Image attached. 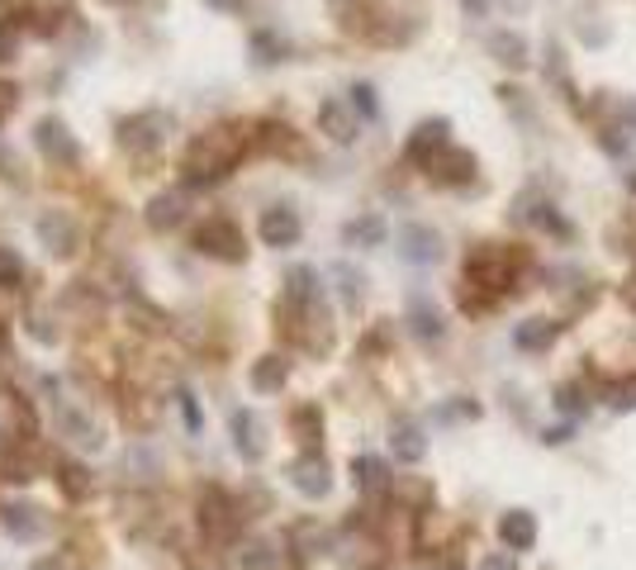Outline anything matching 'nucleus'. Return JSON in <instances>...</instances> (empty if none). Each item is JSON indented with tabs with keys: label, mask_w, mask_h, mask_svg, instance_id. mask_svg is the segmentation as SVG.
Segmentation results:
<instances>
[{
	"label": "nucleus",
	"mask_w": 636,
	"mask_h": 570,
	"mask_svg": "<svg viewBox=\"0 0 636 570\" xmlns=\"http://www.w3.org/2000/svg\"><path fill=\"white\" fill-rule=\"evenodd\" d=\"M252 142V128L248 124H210L204 134L190 138L186 158H180V181H186V190H200V186H219L233 166L248 158Z\"/></svg>",
	"instance_id": "obj_1"
},
{
	"label": "nucleus",
	"mask_w": 636,
	"mask_h": 570,
	"mask_svg": "<svg viewBox=\"0 0 636 570\" xmlns=\"http://www.w3.org/2000/svg\"><path fill=\"white\" fill-rule=\"evenodd\" d=\"M517 267H523V252L503 248V243H479V248H471V257H465V285L499 305L517 285Z\"/></svg>",
	"instance_id": "obj_2"
},
{
	"label": "nucleus",
	"mask_w": 636,
	"mask_h": 570,
	"mask_svg": "<svg viewBox=\"0 0 636 570\" xmlns=\"http://www.w3.org/2000/svg\"><path fill=\"white\" fill-rule=\"evenodd\" d=\"M276 319L285 323V333L295 338V347H304L309 357L333 352V319H328V305L323 300H314V305H285L280 300Z\"/></svg>",
	"instance_id": "obj_3"
},
{
	"label": "nucleus",
	"mask_w": 636,
	"mask_h": 570,
	"mask_svg": "<svg viewBox=\"0 0 636 570\" xmlns=\"http://www.w3.org/2000/svg\"><path fill=\"white\" fill-rule=\"evenodd\" d=\"M190 243H195V252L214 257V262H228V267L248 262V233H242V224L228 219V214H210L200 228H195Z\"/></svg>",
	"instance_id": "obj_4"
},
{
	"label": "nucleus",
	"mask_w": 636,
	"mask_h": 570,
	"mask_svg": "<svg viewBox=\"0 0 636 570\" xmlns=\"http://www.w3.org/2000/svg\"><path fill=\"white\" fill-rule=\"evenodd\" d=\"M114 134H120L124 152H134V158H152V152H162L166 138L176 134V120L166 110H138V114H128V120H120Z\"/></svg>",
	"instance_id": "obj_5"
},
{
	"label": "nucleus",
	"mask_w": 636,
	"mask_h": 570,
	"mask_svg": "<svg viewBox=\"0 0 636 570\" xmlns=\"http://www.w3.org/2000/svg\"><path fill=\"white\" fill-rule=\"evenodd\" d=\"M513 224H532V228L551 233V238H561V243H575V224H570L547 196H537V190L513 196Z\"/></svg>",
	"instance_id": "obj_6"
},
{
	"label": "nucleus",
	"mask_w": 636,
	"mask_h": 570,
	"mask_svg": "<svg viewBox=\"0 0 636 570\" xmlns=\"http://www.w3.org/2000/svg\"><path fill=\"white\" fill-rule=\"evenodd\" d=\"M34 148H38V158L53 162V166H76L82 162V142H76L67 120H58V114H43V120L34 124Z\"/></svg>",
	"instance_id": "obj_7"
},
{
	"label": "nucleus",
	"mask_w": 636,
	"mask_h": 570,
	"mask_svg": "<svg viewBox=\"0 0 636 570\" xmlns=\"http://www.w3.org/2000/svg\"><path fill=\"white\" fill-rule=\"evenodd\" d=\"M34 238L38 248H43L48 257H58V262H67V257H76V248H82V228H76V219L67 210H43L34 219Z\"/></svg>",
	"instance_id": "obj_8"
},
{
	"label": "nucleus",
	"mask_w": 636,
	"mask_h": 570,
	"mask_svg": "<svg viewBox=\"0 0 636 570\" xmlns=\"http://www.w3.org/2000/svg\"><path fill=\"white\" fill-rule=\"evenodd\" d=\"M395 243H399V257H404L409 267H437L442 252H447L442 233H437L433 224H404L395 233Z\"/></svg>",
	"instance_id": "obj_9"
},
{
	"label": "nucleus",
	"mask_w": 636,
	"mask_h": 570,
	"mask_svg": "<svg viewBox=\"0 0 636 570\" xmlns=\"http://www.w3.org/2000/svg\"><path fill=\"white\" fill-rule=\"evenodd\" d=\"M442 148H451V120H447V114L419 120V124H413V134L404 138V158L413 166H427Z\"/></svg>",
	"instance_id": "obj_10"
},
{
	"label": "nucleus",
	"mask_w": 636,
	"mask_h": 570,
	"mask_svg": "<svg viewBox=\"0 0 636 570\" xmlns=\"http://www.w3.org/2000/svg\"><path fill=\"white\" fill-rule=\"evenodd\" d=\"M285 475H290V485L300 490L304 499H328L333 495V466H328L323 451H300Z\"/></svg>",
	"instance_id": "obj_11"
},
{
	"label": "nucleus",
	"mask_w": 636,
	"mask_h": 570,
	"mask_svg": "<svg viewBox=\"0 0 636 570\" xmlns=\"http://www.w3.org/2000/svg\"><path fill=\"white\" fill-rule=\"evenodd\" d=\"M238 523H242L238 504H233L219 485L204 490V499H200V528H204V533H210L214 542H233V537H238Z\"/></svg>",
	"instance_id": "obj_12"
},
{
	"label": "nucleus",
	"mask_w": 636,
	"mask_h": 570,
	"mask_svg": "<svg viewBox=\"0 0 636 570\" xmlns=\"http://www.w3.org/2000/svg\"><path fill=\"white\" fill-rule=\"evenodd\" d=\"M228 437H233V451H238L242 461H262L266 457V423L257 409H233L228 413Z\"/></svg>",
	"instance_id": "obj_13"
},
{
	"label": "nucleus",
	"mask_w": 636,
	"mask_h": 570,
	"mask_svg": "<svg viewBox=\"0 0 636 570\" xmlns=\"http://www.w3.org/2000/svg\"><path fill=\"white\" fill-rule=\"evenodd\" d=\"M257 238L266 243V248H295V243L304 238V219L290 210V205H271V210H262V219H257Z\"/></svg>",
	"instance_id": "obj_14"
},
{
	"label": "nucleus",
	"mask_w": 636,
	"mask_h": 570,
	"mask_svg": "<svg viewBox=\"0 0 636 570\" xmlns=\"http://www.w3.org/2000/svg\"><path fill=\"white\" fill-rule=\"evenodd\" d=\"M423 172L433 176L437 186H457V190H461V186H471V181H475L479 162H475V152H471V148H457V142H451V148L437 152V158L427 162Z\"/></svg>",
	"instance_id": "obj_15"
},
{
	"label": "nucleus",
	"mask_w": 636,
	"mask_h": 570,
	"mask_svg": "<svg viewBox=\"0 0 636 570\" xmlns=\"http://www.w3.org/2000/svg\"><path fill=\"white\" fill-rule=\"evenodd\" d=\"M319 134L328 138V142H337V148L357 142V134H361V114L352 110V100H342V96L323 100V106H319Z\"/></svg>",
	"instance_id": "obj_16"
},
{
	"label": "nucleus",
	"mask_w": 636,
	"mask_h": 570,
	"mask_svg": "<svg viewBox=\"0 0 636 570\" xmlns=\"http://www.w3.org/2000/svg\"><path fill=\"white\" fill-rule=\"evenodd\" d=\"M186 219H190V196L186 190H158V196L148 200V210H142L148 233H176Z\"/></svg>",
	"instance_id": "obj_17"
},
{
	"label": "nucleus",
	"mask_w": 636,
	"mask_h": 570,
	"mask_svg": "<svg viewBox=\"0 0 636 570\" xmlns=\"http://www.w3.org/2000/svg\"><path fill=\"white\" fill-rule=\"evenodd\" d=\"M333 20H337V29L352 38H375L381 44V34H385L381 15H375V5H366V0H333Z\"/></svg>",
	"instance_id": "obj_18"
},
{
	"label": "nucleus",
	"mask_w": 636,
	"mask_h": 570,
	"mask_svg": "<svg viewBox=\"0 0 636 570\" xmlns=\"http://www.w3.org/2000/svg\"><path fill=\"white\" fill-rule=\"evenodd\" d=\"M485 53L499 62V67H509V72H527L532 67V44L517 29H495L485 38Z\"/></svg>",
	"instance_id": "obj_19"
},
{
	"label": "nucleus",
	"mask_w": 636,
	"mask_h": 570,
	"mask_svg": "<svg viewBox=\"0 0 636 570\" xmlns=\"http://www.w3.org/2000/svg\"><path fill=\"white\" fill-rule=\"evenodd\" d=\"M252 142L262 152H271V158H295L300 162L304 158V142H300V134H295L290 124H280V120H262L252 128Z\"/></svg>",
	"instance_id": "obj_20"
},
{
	"label": "nucleus",
	"mask_w": 636,
	"mask_h": 570,
	"mask_svg": "<svg viewBox=\"0 0 636 570\" xmlns=\"http://www.w3.org/2000/svg\"><path fill=\"white\" fill-rule=\"evenodd\" d=\"M404 323H409V333L419 343H442L447 338V323H442V309H437L427 295H413L409 309H404Z\"/></svg>",
	"instance_id": "obj_21"
},
{
	"label": "nucleus",
	"mask_w": 636,
	"mask_h": 570,
	"mask_svg": "<svg viewBox=\"0 0 636 570\" xmlns=\"http://www.w3.org/2000/svg\"><path fill=\"white\" fill-rule=\"evenodd\" d=\"M0 528L15 542H38L43 537V513H38V504H29V499L0 504Z\"/></svg>",
	"instance_id": "obj_22"
},
{
	"label": "nucleus",
	"mask_w": 636,
	"mask_h": 570,
	"mask_svg": "<svg viewBox=\"0 0 636 570\" xmlns=\"http://www.w3.org/2000/svg\"><path fill=\"white\" fill-rule=\"evenodd\" d=\"M499 537L509 552H532L537 547V513L532 509H509L499 518Z\"/></svg>",
	"instance_id": "obj_23"
},
{
	"label": "nucleus",
	"mask_w": 636,
	"mask_h": 570,
	"mask_svg": "<svg viewBox=\"0 0 636 570\" xmlns=\"http://www.w3.org/2000/svg\"><path fill=\"white\" fill-rule=\"evenodd\" d=\"M285 381H290V361H285L280 352L257 357V361H252V371H248V385H252L257 395H280V391H285Z\"/></svg>",
	"instance_id": "obj_24"
},
{
	"label": "nucleus",
	"mask_w": 636,
	"mask_h": 570,
	"mask_svg": "<svg viewBox=\"0 0 636 570\" xmlns=\"http://www.w3.org/2000/svg\"><path fill=\"white\" fill-rule=\"evenodd\" d=\"M589 110H599L603 114V124H613L622 128V134H632L636 138V96H613V90H594V106Z\"/></svg>",
	"instance_id": "obj_25"
},
{
	"label": "nucleus",
	"mask_w": 636,
	"mask_h": 570,
	"mask_svg": "<svg viewBox=\"0 0 636 570\" xmlns=\"http://www.w3.org/2000/svg\"><path fill=\"white\" fill-rule=\"evenodd\" d=\"M389 451H395V461L419 466V461L427 457V437H423V428L413 423V419H399L395 428H389Z\"/></svg>",
	"instance_id": "obj_26"
},
{
	"label": "nucleus",
	"mask_w": 636,
	"mask_h": 570,
	"mask_svg": "<svg viewBox=\"0 0 636 570\" xmlns=\"http://www.w3.org/2000/svg\"><path fill=\"white\" fill-rule=\"evenodd\" d=\"M561 329L565 323H556V319H523L513 329V347L517 352H547V347L561 338Z\"/></svg>",
	"instance_id": "obj_27"
},
{
	"label": "nucleus",
	"mask_w": 636,
	"mask_h": 570,
	"mask_svg": "<svg viewBox=\"0 0 636 570\" xmlns=\"http://www.w3.org/2000/svg\"><path fill=\"white\" fill-rule=\"evenodd\" d=\"M280 300H285V305H314V300H323L319 271L304 267V262H295L290 271H285V295H280Z\"/></svg>",
	"instance_id": "obj_28"
},
{
	"label": "nucleus",
	"mask_w": 636,
	"mask_h": 570,
	"mask_svg": "<svg viewBox=\"0 0 636 570\" xmlns=\"http://www.w3.org/2000/svg\"><path fill=\"white\" fill-rule=\"evenodd\" d=\"M389 238V224L381 214H357L342 224V248H381Z\"/></svg>",
	"instance_id": "obj_29"
},
{
	"label": "nucleus",
	"mask_w": 636,
	"mask_h": 570,
	"mask_svg": "<svg viewBox=\"0 0 636 570\" xmlns=\"http://www.w3.org/2000/svg\"><path fill=\"white\" fill-rule=\"evenodd\" d=\"M58 423H62V433H67L76 447H86V451H100V447H105V428L90 419L86 409H62Z\"/></svg>",
	"instance_id": "obj_30"
},
{
	"label": "nucleus",
	"mask_w": 636,
	"mask_h": 570,
	"mask_svg": "<svg viewBox=\"0 0 636 570\" xmlns=\"http://www.w3.org/2000/svg\"><path fill=\"white\" fill-rule=\"evenodd\" d=\"M29 34H34V10H10L0 20V62H15Z\"/></svg>",
	"instance_id": "obj_31"
},
{
	"label": "nucleus",
	"mask_w": 636,
	"mask_h": 570,
	"mask_svg": "<svg viewBox=\"0 0 636 570\" xmlns=\"http://www.w3.org/2000/svg\"><path fill=\"white\" fill-rule=\"evenodd\" d=\"M328 281H333L337 300H342L347 309H361V300H366V271H357L352 262H333Z\"/></svg>",
	"instance_id": "obj_32"
},
{
	"label": "nucleus",
	"mask_w": 636,
	"mask_h": 570,
	"mask_svg": "<svg viewBox=\"0 0 636 570\" xmlns=\"http://www.w3.org/2000/svg\"><path fill=\"white\" fill-rule=\"evenodd\" d=\"M290 552L300 556V561H314V556L328 552V528H319L314 518H300V523L290 528Z\"/></svg>",
	"instance_id": "obj_33"
},
{
	"label": "nucleus",
	"mask_w": 636,
	"mask_h": 570,
	"mask_svg": "<svg viewBox=\"0 0 636 570\" xmlns=\"http://www.w3.org/2000/svg\"><path fill=\"white\" fill-rule=\"evenodd\" d=\"M248 53H252L257 67H276V62L290 58V44H285V38H280L276 29H252V38H248Z\"/></svg>",
	"instance_id": "obj_34"
},
{
	"label": "nucleus",
	"mask_w": 636,
	"mask_h": 570,
	"mask_svg": "<svg viewBox=\"0 0 636 570\" xmlns=\"http://www.w3.org/2000/svg\"><path fill=\"white\" fill-rule=\"evenodd\" d=\"M352 481L361 495H385L389 490V466L381 457H357L352 461Z\"/></svg>",
	"instance_id": "obj_35"
},
{
	"label": "nucleus",
	"mask_w": 636,
	"mask_h": 570,
	"mask_svg": "<svg viewBox=\"0 0 636 570\" xmlns=\"http://www.w3.org/2000/svg\"><path fill=\"white\" fill-rule=\"evenodd\" d=\"M238 566H242V570H276V566H280L276 542H271V537H248V542L238 547Z\"/></svg>",
	"instance_id": "obj_36"
},
{
	"label": "nucleus",
	"mask_w": 636,
	"mask_h": 570,
	"mask_svg": "<svg viewBox=\"0 0 636 570\" xmlns=\"http://www.w3.org/2000/svg\"><path fill=\"white\" fill-rule=\"evenodd\" d=\"M290 428H295V437L304 443V451H319V443H323V413H319V405H300V409H295Z\"/></svg>",
	"instance_id": "obj_37"
},
{
	"label": "nucleus",
	"mask_w": 636,
	"mask_h": 570,
	"mask_svg": "<svg viewBox=\"0 0 636 570\" xmlns=\"http://www.w3.org/2000/svg\"><path fill=\"white\" fill-rule=\"evenodd\" d=\"M58 485L67 499H86L90 495V471L82 461H58Z\"/></svg>",
	"instance_id": "obj_38"
},
{
	"label": "nucleus",
	"mask_w": 636,
	"mask_h": 570,
	"mask_svg": "<svg viewBox=\"0 0 636 570\" xmlns=\"http://www.w3.org/2000/svg\"><path fill=\"white\" fill-rule=\"evenodd\" d=\"M24 285V257L15 248H0V290H20Z\"/></svg>",
	"instance_id": "obj_39"
},
{
	"label": "nucleus",
	"mask_w": 636,
	"mask_h": 570,
	"mask_svg": "<svg viewBox=\"0 0 636 570\" xmlns=\"http://www.w3.org/2000/svg\"><path fill=\"white\" fill-rule=\"evenodd\" d=\"M347 96H352V110L361 114V120H381V96H375L371 82H357Z\"/></svg>",
	"instance_id": "obj_40"
},
{
	"label": "nucleus",
	"mask_w": 636,
	"mask_h": 570,
	"mask_svg": "<svg viewBox=\"0 0 636 570\" xmlns=\"http://www.w3.org/2000/svg\"><path fill=\"white\" fill-rule=\"evenodd\" d=\"M556 409H561V413H565V419H570V423H575V419H579V413H584V409H589V399H584V391H579V385H575V381H570V385H561V391H556Z\"/></svg>",
	"instance_id": "obj_41"
},
{
	"label": "nucleus",
	"mask_w": 636,
	"mask_h": 570,
	"mask_svg": "<svg viewBox=\"0 0 636 570\" xmlns=\"http://www.w3.org/2000/svg\"><path fill=\"white\" fill-rule=\"evenodd\" d=\"M603 399L608 409H636V381H603Z\"/></svg>",
	"instance_id": "obj_42"
},
{
	"label": "nucleus",
	"mask_w": 636,
	"mask_h": 570,
	"mask_svg": "<svg viewBox=\"0 0 636 570\" xmlns=\"http://www.w3.org/2000/svg\"><path fill=\"white\" fill-rule=\"evenodd\" d=\"M437 419H442V423L479 419V405H475V399H465V395H457V399H447V405H437Z\"/></svg>",
	"instance_id": "obj_43"
},
{
	"label": "nucleus",
	"mask_w": 636,
	"mask_h": 570,
	"mask_svg": "<svg viewBox=\"0 0 636 570\" xmlns=\"http://www.w3.org/2000/svg\"><path fill=\"white\" fill-rule=\"evenodd\" d=\"M599 148L608 152V158H622V152L632 148V134H622V128H613V124H603L599 128Z\"/></svg>",
	"instance_id": "obj_44"
},
{
	"label": "nucleus",
	"mask_w": 636,
	"mask_h": 570,
	"mask_svg": "<svg viewBox=\"0 0 636 570\" xmlns=\"http://www.w3.org/2000/svg\"><path fill=\"white\" fill-rule=\"evenodd\" d=\"M15 110H20V86L0 76V128H5V120H10Z\"/></svg>",
	"instance_id": "obj_45"
},
{
	"label": "nucleus",
	"mask_w": 636,
	"mask_h": 570,
	"mask_svg": "<svg viewBox=\"0 0 636 570\" xmlns=\"http://www.w3.org/2000/svg\"><path fill=\"white\" fill-rule=\"evenodd\" d=\"M479 570H517V552H489V556H479Z\"/></svg>",
	"instance_id": "obj_46"
},
{
	"label": "nucleus",
	"mask_w": 636,
	"mask_h": 570,
	"mask_svg": "<svg viewBox=\"0 0 636 570\" xmlns=\"http://www.w3.org/2000/svg\"><path fill=\"white\" fill-rule=\"evenodd\" d=\"M570 437H575V423H551L547 433H541V443H547V447H565Z\"/></svg>",
	"instance_id": "obj_47"
},
{
	"label": "nucleus",
	"mask_w": 636,
	"mask_h": 570,
	"mask_svg": "<svg viewBox=\"0 0 636 570\" xmlns=\"http://www.w3.org/2000/svg\"><path fill=\"white\" fill-rule=\"evenodd\" d=\"M24 323H29V338H38V343H58V329H48L43 314H29Z\"/></svg>",
	"instance_id": "obj_48"
},
{
	"label": "nucleus",
	"mask_w": 636,
	"mask_h": 570,
	"mask_svg": "<svg viewBox=\"0 0 636 570\" xmlns=\"http://www.w3.org/2000/svg\"><path fill=\"white\" fill-rule=\"evenodd\" d=\"M176 399H180V413H186V428H190V433H200V405H195V395L180 391Z\"/></svg>",
	"instance_id": "obj_49"
},
{
	"label": "nucleus",
	"mask_w": 636,
	"mask_h": 570,
	"mask_svg": "<svg viewBox=\"0 0 636 570\" xmlns=\"http://www.w3.org/2000/svg\"><path fill=\"white\" fill-rule=\"evenodd\" d=\"M579 38H584V44H608L613 29H608V24H579Z\"/></svg>",
	"instance_id": "obj_50"
},
{
	"label": "nucleus",
	"mask_w": 636,
	"mask_h": 570,
	"mask_svg": "<svg viewBox=\"0 0 636 570\" xmlns=\"http://www.w3.org/2000/svg\"><path fill=\"white\" fill-rule=\"evenodd\" d=\"M204 5L219 10V15H242V5H248V0H204Z\"/></svg>",
	"instance_id": "obj_51"
},
{
	"label": "nucleus",
	"mask_w": 636,
	"mask_h": 570,
	"mask_svg": "<svg viewBox=\"0 0 636 570\" xmlns=\"http://www.w3.org/2000/svg\"><path fill=\"white\" fill-rule=\"evenodd\" d=\"M489 5H495V0H461V10H465L471 20H485V15H489Z\"/></svg>",
	"instance_id": "obj_52"
},
{
	"label": "nucleus",
	"mask_w": 636,
	"mask_h": 570,
	"mask_svg": "<svg viewBox=\"0 0 636 570\" xmlns=\"http://www.w3.org/2000/svg\"><path fill=\"white\" fill-rule=\"evenodd\" d=\"M622 300H627V305L636 309V271H632V276H627V281H622Z\"/></svg>",
	"instance_id": "obj_53"
},
{
	"label": "nucleus",
	"mask_w": 636,
	"mask_h": 570,
	"mask_svg": "<svg viewBox=\"0 0 636 570\" xmlns=\"http://www.w3.org/2000/svg\"><path fill=\"white\" fill-rule=\"evenodd\" d=\"M34 570H72V566H67V561H53V556H48V561H38Z\"/></svg>",
	"instance_id": "obj_54"
},
{
	"label": "nucleus",
	"mask_w": 636,
	"mask_h": 570,
	"mask_svg": "<svg viewBox=\"0 0 636 570\" xmlns=\"http://www.w3.org/2000/svg\"><path fill=\"white\" fill-rule=\"evenodd\" d=\"M627 190H632V196H636V172H627Z\"/></svg>",
	"instance_id": "obj_55"
},
{
	"label": "nucleus",
	"mask_w": 636,
	"mask_h": 570,
	"mask_svg": "<svg viewBox=\"0 0 636 570\" xmlns=\"http://www.w3.org/2000/svg\"><path fill=\"white\" fill-rule=\"evenodd\" d=\"M100 5H134V0H100Z\"/></svg>",
	"instance_id": "obj_56"
},
{
	"label": "nucleus",
	"mask_w": 636,
	"mask_h": 570,
	"mask_svg": "<svg viewBox=\"0 0 636 570\" xmlns=\"http://www.w3.org/2000/svg\"><path fill=\"white\" fill-rule=\"evenodd\" d=\"M447 570H461V566H447Z\"/></svg>",
	"instance_id": "obj_57"
},
{
	"label": "nucleus",
	"mask_w": 636,
	"mask_h": 570,
	"mask_svg": "<svg viewBox=\"0 0 636 570\" xmlns=\"http://www.w3.org/2000/svg\"><path fill=\"white\" fill-rule=\"evenodd\" d=\"M190 570H200V566H190ZM210 570H214V566H210Z\"/></svg>",
	"instance_id": "obj_58"
}]
</instances>
